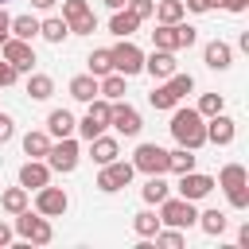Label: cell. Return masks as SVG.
Wrapping results in <instances>:
<instances>
[{"instance_id":"obj_19","label":"cell","mask_w":249,"mask_h":249,"mask_svg":"<svg viewBox=\"0 0 249 249\" xmlns=\"http://www.w3.org/2000/svg\"><path fill=\"white\" fill-rule=\"evenodd\" d=\"M47 179H51V167L47 163H39V160H27L23 167H19V187L23 191H39V187H47Z\"/></svg>"},{"instance_id":"obj_33","label":"cell","mask_w":249,"mask_h":249,"mask_svg":"<svg viewBox=\"0 0 249 249\" xmlns=\"http://www.w3.org/2000/svg\"><path fill=\"white\" fill-rule=\"evenodd\" d=\"M195 222H198L202 233H210V237H218V233L226 230V214H222V210H206V214H198Z\"/></svg>"},{"instance_id":"obj_44","label":"cell","mask_w":249,"mask_h":249,"mask_svg":"<svg viewBox=\"0 0 249 249\" xmlns=\"http://www.w3.org/2000/svg\"><path fill=\"white\" fill-rule=\"evenodd\" d=\"M8 27H12V16L4 12V4H0V43L8 39Z\"/></svg>"},{"instance_id":"obj_31","label":"cell","mask_w":249,"mask_h":249,"mask_svg":"<svg viewBox=\"0 0 249 249\" xmlns=\"http://www.w3.org/2000/svg\"><path fill=\"white\" fill-rule=\"evenodd\" d=\"M0 206H4L8 214H19V210H27V191H23V187H12V191H4V195H0Z\"/></svg>"},{"instance_id":"obj_24","label":"cell","mask_w":249,"mask_h":249,"mask_svg":"<svg viewBox=\"0 0 249 249\" xmlns=\"http://www.w3.org/2000/svg\"><path fill=\"white\" fill-rule=\"evenodd\" d=\"M47 132H51V136H58V140H62V136H70V132H74V117H70L66 109H54V113L47 117Z\"/></svg>"},{"instance_id":"obj_38","label":"cell","mask_w":249,"mask_h":249,"mask_svg":"<svg viewBox=\"0 0 249 249\" xmlns=\"http://www.w3.org/2000/svg\"><path fill=\"white\" fill-rule=\"evenodd\" d=\"M124 8H128L136 19H148V16H156V0H128Z\"/></svg>"},{"instance_id":"obj_22","label":"cell","mask_w":249,"mask_h":249,"mask_svg":"<svg viewBox=\"0 0 249 249\" xmlns=\"http://www.w3.org/2000/svg\"><path fill=\"white\" fill-rule=\"evenodd\" d=\"M70 97H74V101H93V97H97V78H93V74L70 78Z\"/></svg>"},{"instance_id":"obj_43","label":"cell","mask_w":249,"mask_h":249,"mask_svg":"<svg viewBox=\"0 0 249 249\" xmlns=\"http://www.w3.org/2000/svg\"><path fill=\"white\" fill-rule=\"evenodd\" d=\"M218 4H222L226 12H245V8H249V0H218Z\"/></svg>"},{"instance_id":"obj_35","label":"cell","mask_w":249,"mask_h":249,"mask_svg":"<svg viewBox=\"0 0 249 249\" xmlns=\"http://www.w3.org/2000/svg\"><path fill=\"white\" fill-rule=\"evenodd\" d=\"M47 148H51V140H47V132H27V136H23V152H27L31 160H39V156H47Z\"/></svg>"},{"instance_id":"obj_40","label":"cell","mask_w":249,"mask_h":249,"mask_svg":"<svg viewBox=\"0 0 249 249\" xmlns=\"http://www.w3.org/2000/svg\"><path fill=\"white\" fill-rule=\"evenodd\" d=\"M12 132H16V121H12L8 113H0V144H8V140H12Z\"/></svg>"},{"instance_id":"obj_27","label":"cell","mask_w":249,"mask_h":249,"mask_svg":"<svg viewBox=\"0 0 249 249\" xmlns=\"http://www.w3.org/2000/svg\"><path fill=\"white\" fill-rule=\"evenodd\" d=\"M8 31H16V39H27V43H31V39L39 35V19H35V16H16Z\"/></svg>"},{"instance_id":"obj_42","label":"cell","mask_w":249,"mask_h":249,"mask_svg":"<svg viewBox=\"0 0 249 249\" xmlns=\"http://www.w3.org/2000/svg\"><path fill=\"white\" fill-rule=\"evenodd\" d=\"M16 74H19V70H16L12 62H0V86H12V82H16Z\"/></svg>"},{"instance_id":"obj_34","label":"cell","mask_w":249,"mask_h":249,"mask_svg":"<svg viewBox=\"0 0 249 249\" xmlns=\"http://www.w3.org/2000/svg\"><path fill=\"white\" fill-rule=\"evenodd\" d=\"M183 0H160V8H156V19L160 23H179L183 19Z\"/></svg>"},{"instance_id":"obj_6","label":"cell","mask_w":249,"mask_h":249,"mask_svg":"<svg viewBox=\"0 0 249 249\" xmlns=\"http://www.w3.org/2000/svg\"><path fill=\"white\" fill-rule=\"evenodd\" d=\"M195 218H198V210H195L191 198H163V202H160V222H167V226H175V230L195 226Z\"/></svg>"},{"instance_id":"obj_23","label":"cell","mask_w":249,"mask_h":249,"mask_svg":"<svg viewBox=\"0 0 249 249\" xmlns=\"http://www.w3.org/2000/svg\"><path fill=\"white\" fill-rule=\"evenodd\" d=\"M136 23H140V19H136L128 8H117V12H113V19H109V31L124 39V35H132V31H136Z\"/></svg>"},{"instance_id":"obj_7","label":"cell","mask_w":249,"mask_h":249,"mask_svg":"<svg viewBox=\"0 0 249 249\" xmlns=\"http://www.w3.org/2000/svg\"><path fill=\"white\" fill-rule=\"evenodd\" d=\"M16 233L27 237V241H35V245H47V241L54 237L51 222H47V218H35L31 210H19V214H16Z\"/></svg>"},{"instance_id":"obj_16","label":"cell","mask_w":249,"mask_h":249,"mask_svg":"<svg viewBox=\"0 0 249 249\" xmlns=\"http://www.w3.org/2000/svg\"><path fill=\"white\" fill-rule=\"evenodd\" d=\"M109 124L124 136H136L140 132V113L132 105H109Z\"/></svg>"},{"instance_id":"obj_32","label":"cell","mask_w":249,"mask_h":249,"mask_svg":"<svg viewBox=\"0 0 249 249\" xmlns=\"http://www.w3.org/2000/svg\"><path fill=\"white\" fill-rule=\"evenodd\" d=\"M160 226H163V222H160L152 210H140V214L132 218V230H136L140 237H156V230H160Z\"/></svg>"},{"instance_id":"obj_11","label":"cell","mask_w":249,"mask_h":249,"mask_svg":"<svg viewBox=\"0 0 249 249\" xmlns=\"http://www.w3.org/2000/svg\"><path fill=\"white\" fill-rule=\"evenodd\" d=\"M113 70L124 74V78L140 74V70H144V51H140L136 43H121V47H113Z\"/></svg>"},{"instance_id":"obj_39","label":"cell","mask_w":249,"mask_h":249,"mask_svg":"<svg viewBox=\"0 0 249 249\" xmlns=\"http://www.w3.org/2000/svg\"><path fill=\"white\" fill-rule=\"evenodd\" d=\"M156 241L167 245V249H179V245H183V233H179V230H156Z\"/></svg>"},{"instance_id":"obj_28","label":"cell","mask_w":249,"mask_h":249,"mask_svg":"<svg viewBox=\"0 0 249 249\" xmlns=\"http://www.w3.org/2000/svg\"><path fill=\"white\" fill-rule=\"evenodd\" d=\"M86 62H89V74H93V78H105V74H113V51H93Z\"/></svg>"},{"instance_id":"obj_8","label":"cell","mask_w":249,"mask_h":249,"mask_svg":"<svg viewBox=\"0 0 249 249\" xmlns=\"http://www.w3.org/2000/svg\"><path fill=\"white\" fill-rule=\"evenodd\" d=\"M47 167H51V171H62V175L74 171V167H78V144H74L70 136H62L58 144H51V148H47Z\"/></svg>"},{"instance_id":"obj_48","label":"cell","mask_w":249,"mask_h":249,"mask_svg":"<svg viewBox=\"0 0 249 249\" xmlns=\"http://www.w3.org/2000/svg\"><path fill=\"white\" fill-rule=\"evenodd\" d=\"M0 4H8V0H0Z\"/></svg>"},{"instance_id":"obj_5","label":"cell","mask_w":249,"mask_h":249,"mask_svg":"<svg viewBox=\"0 0 249 249\" xmlns=\"http://www.w3.org/2000/svg\"><path fill=\"white\" fill-rule=\"evenodd\" d=\"M62 19H66L70 35H89L97 27V16L89 12L86 0H62Z\"/></svg>"},{"instance_id":"obj_9","label":"cell","mask_w":249,"mask_h":249,"mask_svg":"<svg viewBox=\"0 0 249 249\" xmlns=\"http://www.w3.org/2000/svg\"><path fill=\"white\" fill-rule=\"evenodd\" d=\"M132 167L144 171V175H163L167 171V152L160 144H140L136 156H132Z\"/></svg>"},{"instance_id":"obj_17","label":"cell","mask_w":249,"mask_h":249,"mask_svg":"<svg viewBox=\"0 0 249 249\" xmlns=\"http://www.w3.org/2000/svg\"><path fill=\"white\" fill-rule=\"evenodd\" d=\"M144 70H148L156 82L171 78V74H175V51H160V47H156V51L144 58Z\"/></svg>"},{"instance_id":"obj_15","label":"cell","mask_w":249,"mask_h":249,"mask_svg":"<svg viewBox=\"0 0 249 249\" xmlns=\"http://www.w3.org/2000/svg\"><path fill=\"white\" fill-rule=\"evenodd\" d=\"M0 51H4V62H12L16 70H31V62H35V51L27 39H4Z\"/></svg>"},{"instance_id":"obj_13","label":"cell","mask_w":249,"mask_h":249,"mask_svg":"<svg viewBox=\"0 0 249 249\" xmlns=\"http://www.w3.org/2000/svg\"><path fill=\"white\" fill-rule=\"evenodd\" d=\"M35 206H39V214H43V218H62V214H66V206H70V198H66V191H62V187H39Z\"/></svg>"},{"instance_id":"obj_47","label":"cell","mask_w":249,"mask_h":249,"mask_svg":"<svg viewBox=\"0 0 249 249\" xmlns=\"http://www.w3.org/2000/svg\"><path fill=\"white\" fill-rule=\"evenodd\" d=\"M105 4H109V8H113V12H117V8H124V4H128V0H105Z\"/></svg>"},{"instance_id":"obj_41","label":"cell","mask_w":249,"mask_h":249,"mask_svg":"<svg viewBox=\"0 0 249 249\" xmlns=\"http://www.w3.org/2000/svg\"><path fill=\"white\" fill-rule=\"evenodd\" d=\"M183 8L187 12H210V8H218V0H183Z\"/></svg>"},{"instance_id":"obj_46","label":"cell","mask_w":249,"mask_h":249,"mask_svg":"<svg viewBox=\"0 0 249 249\" xmlns=\"http://www.w3.org/2000/svg\"><path fill=\"white\" fill-rule=\"evenodd\" d=\"M31 8H54V0H31Z\"/></svg>"},{"instance_id":"obj_1","label":"cell","mask_w":249,"mask_h":249,"mask_svg":"<svg viewBox=\"0 0 249 249\" xmlns=\"http://www.w3.org/2000/svg\"><path fill=\"white\" fill-rule=\"evenodd\" d=\"M171 136L179 140V148H191L198 152L206 144V124H202V113L198 109H179L171 117Z\"/></svg>"},{"instance_id":"obj_30","label":"cell","mask_w":249,"mask_h":249,"mask_svg":"<svg viewBox=\"0 0 249 249\" xmlns=\"http://www.w3.org/2000/svg\"><path fill=\"white\" fill-rule=\"evenodd\" d=\"M191 167H195V156H191V148H175V152H167V171L183 175V171H191Z\"/></svg>"},{"instance_id":"obj_20","label":"cell","mask_w":249,"mask_h":249,"mask_svg":"<svg viewBox=\"0 0 249 249\" xmlns=\"http://www.w3.org/2000/svg\"><path fill=\"white\" fill-rule=\"evenodd\" d=\"M206 66L210 70H226L230 62H233V51H230V43H222V39H214V43H206Z\"/></svg>"},{"instance_id":"obj_18","label":"cell","mask_w":249,"mask_h":249,"mask_svg":"<svg viewBox=\"0 0 249 249\" xmlns=\"http://www.w3.org/2000/svg\"><path fill=\"white\" fill-rule=\"evenodd\" d=\"M233 136H237V124H233L226 113H214V117H210V124H206V140L226 148V144H233Z\"/></svg>"},{"instance_id":"obj_36","label":"cell","mask_w":249,"mask_h":249,"mask_svg":"<svg viewBox=\"0 0 249 249\" xmlns=\"http://www.w3.org/2000/svg\"><path fill=\"white\" fill-rule=\"evenodd\" d=\"M140 195H144V202H163L167 198V183L160 175H148V183L140 187Z\"/></svg>"},{"instance_id":"obj_10","label":"cell","mask_w":249,"mask_h":249,"mask_svg":"<svg viewBox=\"0 0 249 249\" xmlns=\"http://www.w3.org/2000/svg\"><path fill=\"white\" fill-rule=\"evenodd\" d=\"M132 175H136V167L132 163H101V175H97V187L105 191V195H113V191H121V187H128L132 183Z\"/></svg>"},{"instance_id":"obj_25","label":"cell","mask_w":249,"mask_h":249,"mask_svg":"<svg viewBox=\"0 0 249 249\" xmlns=\"http://www.w3.org/2000/svg\"><path fill=\"white\" fill-rule=\"evenodd\" d=\"M39 35H43L47 43H62V39L70 35V27H66V19L51 16V19H43V23H39Z\"/></svg>"},{"instance_id":"obj_14","label":"cell","mask_w":249,"mask_h":249,"mask_svg":"<svg viewBox=\"0 0 249 249\" xmlns=\"http://www.w3.org/2000/svg\"><path fill=\"white\" fill-rule=\"evenodd\" d=\"M210 191H214V179H210V175H198L195 167L179 175V198H191V202H195V198H206Z\"/></svg>"},{"instance_id":"obj_4","label":"cell","mask_w":249,"mask_h":249,"mask_svg":"<svg viewBox=\"0 0 249 249\" xmlns=\"http://www.w3.org/2000/svg\"><path fill=\"white\" fill-rule=\"evenodd\" d=\"M152 39H156V47L160 51H183V47H195V27L191 23H160L156 31H152Z\"/></svg>"},{"instance_id":"obj_12","label":"cell","mask_w":249,"mask_h":249,"mask_svg":"<svg viewBox=\"0 0 249 249\" xmlns=\"http://www.w3.org/2000/svg\"><path fill=\"white\" fill-rule=\"evenodd\" d=\"M86 140H93V136H101L105 128H109V101H89V113L74 124Z\"/></svg>"},{"instance_id":"obj_21","label":"cell","mask_w":249,"mask_h":249,"mask_svg":"<svg viewBox=\"0 0 249 249\" xmlns=\"http://www.w3.org/2000/svg\"><path fill=\"white\" fill-rule=\"evenodd\" d=\"M89 160L93 163H113L117 160V140L113 136H93L89 140Z\"/></svg>"},{"instance_id":"obj_26","label":"cell","mask_w":249,"mask_h":249,"mask_svg":"<svg viewBox=\"0 0 249 249\" xmlns=\"http://www.w3.org/2000/svg\"><path fill=\"white\" fill-rule=\"evenodd\" d=\"M97 93H105V101H117V97H124V74H105L101 82H97Z\"/></svg>"},{"instance_id":"obj_29","label":"cell","mask_w":249,"mask_h":249,"mask_svg":"<svg viewBox=\"0 0 249 249\" xmlns=\"http://www.w3.org/2000/svg\"><path fill=\"white\" fill-rule=\"evenodd\" d=\"M27 93H31L35 101H47V97L54 93V82H51L47 74H31V78H27Z\"/></svg>"},{"instance_id":"obj_45","label":"cell","mask_w":249,"mask_h":249,"mask_svg":"<svg viewBox=\"0 0 249 249\" xmlns=\"http://www.w3.org/2000/svg\"><path fill=\"white\" fill-rule=\"evenodd\" d=\"M0 245H12V230H8L4 222H0Z\"/></svg>"},{"instance_id":"obj_3","label":"cell","mask_w":249,"mask_h":249,"mask_svg":"<svg viewBox=\"0 0 249 249\" xmlns=\"http://www.w3.org/2000/svg\"><path fill=\"white\" fill-rule=\"evenodd\" d=\"M218 183L226 187L233 210H245V206H249V187H245L249 179H245V167H241V163H226V167L218 171Z\"/></svg>"},{"instance_id":"obj_37","label":"cell","mask_w":249,"mask_h":249,"mask_svg":"<svg viewBox=\"0 0 249 249\" xmlns=\"http://www.w3.org/2000/svg\"><path fill=\"white\" fill-rule=\"evenodd\" d=\"M198 113H202V117H214V113H222V93H202V101H198Z\"/></svg>"},{"instance_id":"obj_2","label":"cell","mask_w":249,"mask_h":249,"mask_svg":"<svg viewBox=\"0 0 249 249\" xmlns=\"http://www.w3.org/2000/svg\"><path fill=\"white\" fill-rule=\"evenodd\" d=\"M195 89V78L191 74H171V78H163V86H156L152 93H148V101H152V109H171V105H179V97H187Z\"/></svg>"}]
</instances>
